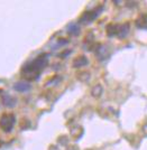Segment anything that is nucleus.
Masks as SVG:
<instances>
[{
	"instance_id": "obj_1",
	"label": "nucleus",
	"mask_w": 147,
	"mask_h": 150,
	"mask_svg": "<svg viewBox=\"0 0 147 150\" xmlns=\"http://www.w3.org/2000/svg\"><path fill=\"white\" fill-rule=\"evenodd\" d=\"M46 64H47V55L43 54L37 57L36 59H34L32 63L27 64L23 69V73L28 76H32V75L37 76L46 66Z\"/></svg>"
},
{
	"instance_id": "obj_2",
	"label": "nucleus",
	"mask_w": 147,
	"mask_h": 150,
	"mask_svg": "<svg viewBox=\"0 0 147 150\" xmlns=\"http://www.w3.org/2000/svg\"><path fill=\"white\" fill-rule=\"evenodd\" d=\"M15 121L16 118L13 114H4L1 118H0V128L1 130L6 132L11 131V129L15 125Z\"/></svg>"
},
{
	"instance_id": "obj_3",
	"label": "nucleus",
	"mask_w": 147,
	"mask_h": 150,
	"mask_svg": "<svg viewBox=\"0 0 147 150\" xmlns=\"http://www.w3.org/2000/svg\"><path fill=\"white\" fill-rule=\"evenodd\" d=\"M13 88L16 91H18V92H26V91H28L31 88V85L27 82H17L13 85Z\"/></svg>"
},
{
	"instance_id": "obj_4",
	"label": "nucleus",
	"mask_w": 147,
	"mask_h": 150,
	"mask_svg": "<svg viewBox=\"0 0 147 150\" xmlns=\"http://www.w3.org/2000/svg\"><path fill=\"white\" fill-rule=\"evenodd\" d=\"M2 103L6 106L11 108V106H15L16 100L13 98H11V96H9V95H5V96H2Z\"/></svg>"
},
{
	"instance_id": "obj_5",
	"label": "nucleus",
	"mask_w": 147,
	"mask_h": 150,
	"mask_svg": "<svg viewBox=\"0 0 147 150\" xmlns=\"http://www.w3.org/2000/svg\"><path fill=\"white\" fill-rule=\"evenodd\" d=\"M85 64H88V59L84 56H80L74 61L73 66H74V67H81V66H84Z\"/></svg>"
},
{
	"instance_id": "obj_6",
	"label": "nucleus",
	"mask_w": 147,
	"mask_h": 150,
	"mask_svg": "<svg viewBox=\"0 0 147 150\" xmlns=\"http://www.w3.org/2000/svg\"><path fill=\"white\" fill-rule=\"evenodd\" d=\"M102 93V88L100 86V85H97V86H94V88L92 90V95L93 96H100V94Z\"/></svg>"
}]
</instances>
